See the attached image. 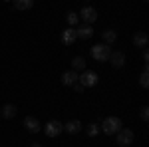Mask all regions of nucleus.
I'll return each mask as SVG.
<instances>
[{
	"label": "nucleus",
	"instance_id": "nucleus-15",
	"mask_svg": "<svg viewBox=\"0 0 149 147\" xmlns=\"http://www.w3.org/2000/svg\"><path fill=\"white\" fill-rule=\"evenodd\" d=\"M72 70L74 72H84L86 70V58H81V56L72 58Z\"/></svg>",
	"mask_w": 149,
	"mask_h": 147
},
{
	"label": "nucleus",
	"instance_id": "nucleus-1",
	"mask_svg": "<svg viewBox=\"0 0 149 147\" xmlns=\"http://www.w3.org/2000/svg\"><path fill=\"white\" fill-rule=\"evenodd\" d=\"M119 129H121V119H119V117L109 115V117L102 119V131L105 135H115Z\"/></svg>",
	"mask_w": 149,
	"mask_h": 147
},
{
	"label": "nucleus",
	"instance_id": "nucleus-10",
	"mask_svg": "<svg viewBox=\"0 0 149 147\" xmlns=\"http://www.w3.org/2000/svg\"><path fill=\"white\" fill-rule=\"evenodd\" d=\"M107 62H109V64H111L113 68H121V66L125 64V54H123L121 50H119V52H111Z\"/></svg>",
	"mask_w": 149,
	"mask_h": 147
},
{
	"label": "nucleus",
	"instance_id": "nucleus-21",
	"mask_svg": "<svg viewBox=\"0 0 149 147\" xmlns=\"http://www.w3.org/2000/svg\"><path fill=\"white\" fill-rule=\"evenodd\" d=\"M141 119H143V121H147V119H149V109H147V105H143V107H141Z\"/></svg>",
	"mask_w": 149,
	"mask_h": 147
},
{
	"label": "nucleus",
	"instance_id": "nucleus-2",
	"mask_svg": "<svg viewBox=\"0 0 149 147\" xmlns=\"http://www.w3.org/2000/svg\"><path fill=\"white\" fill-rule=\"evenodd\" d=\"M97 82H100V76L93 70H84L81 74H78V84H81L84 88H93Z\"/></svg>",
	"mask_w": 149,
	"mask_h": 147
},
{
	"label": "nucleus",
	"instance_id": "nucleus-6",
	"mask_svg": "<svg viewBox=\"0 0 149 147\" xmlns=\"http://www.w3.org/2000/svg\"><path fill=\"white\" fill-rule=\"evenodd\" d=\"M78 16L84 20V24H93L95 20H97V10H95V8H92V6H84Z\"/></svg>",
	"mask_w": 149,
	"mask_h": 147
},
{
	"label": "nucleus",
	"instance_id": "nucleus-20",
	"mask_svg": "<svg viewBox=\"0 0 149 147\" xmlns=\"http://www.w3.org/2000/svg\"><path fill=\"white\" fill-rule=\"evenodd\" d=\"M86 131H88V135H90V137H95L97 133H100V125H97V123H90Z\"/></svg>",
	"mask_w": 149,
	"mask_h": 147
},
{
	"label": "nucleus",
	"instance_id": "nucleus-9",
	"mask_svg": "<svg viewBox=\"0 0 149 147\" xmlns=\"http://www.w3.org/2000/svg\"><path fill=\"white\" fill-rule=\"evenodd\" d=\"M64 131L70 133V135H76V133H80L81 131V121L80 119H70L64 123Z\"/></svg>",
	"mask_w": 149,
	"mask_h": 147
},
{
	"label": "nucleus",
	"instance_id": "nucleus-12",
	"mask_svg": "<svg viewBox=\"0 0 149 147\" xmlns=\"http://www.w3.org/2000/svg\"><path fill=\"white\" fill-rule=\"evenodd\" d=\"M74 40H76V30L74 28H66L62 32V42L66 46H70V44H74Z\"/></svg>",
	"mask_w": 149,
	"mask_h": 147
},
{
	"label": "nucleus",
	"instance_id": "nucleus-25",
	"mask_svg": "<svg viewBox=\"0 0 149 147\" xmlns=\"http://www.w3.org/2000/svg\"><path fill=\"white\" fill-rule=\"evenodd\" d=\"M4 2H10V0H4Z\"/></svg>",
	"mask_w": 149,
	"mask_h": 147
},
{
	"label": "nucleus",
	"instance_id": "nucleus-16",
	"mask_svg": "<svg viewBox=\"0 0 149 147\" xmlns=\"http://www.w3.org/2000/svg\"><path fill=\"white\" fill-rule=\"evenodd\" d=\"M14 115H16V105H12V103L2 105V117L4 119H12Z\"/></svg>",
	"mask_w": 149,
	"mask_h": 147
},
{
	"label": "nucleus",
	"instance_id": "nucleus-14",
	"mask_svg": "<svg viewBox=\"0 0 149 147\" xmlns=\"http://www.w3.org/2000/svg\"><path fill=\"white\" fill-rule=\"evenodd\" d=\"M147 42H149V38L145 32H137V34L133 36V44L137 46V48H147Z\"/></svg>",
	"mask_w": 149,
	"mask_h": 147
},
{
	"label": "nucleus",
	"instance_id": "nucleus-18",
	"mask_svg": "<svg viewBox=\"0 0 149 147\" xmlns=\"http://www.w3.org/2000/svg\"><path fill=\"white\" fill-rule=\"evenodd\" d=\"M66 22H68L70 28H76V26L80 24V16H78L76 12H68V14H66Z\"/></svg>",
	"mask_w": 149,
	"mask_h": 147
},
{
	"label": "nucleus",
	"instance_id": "nucleus-26",
	"mask_svg": "<svg viewBox=\"0 0 149 147\" xmlns=\"http://www.w3.org/2000/svg\"><path fill=\"white\" fill-rule=\"evenodd\" d=\"M88 2H90V0H88Z\"/></svg>",
	"mask_w": 149,
	"mask_h": 147
},
{
	"label": "nucleus",
	"instance_id": "nucleus-19",
	"mask_svg": "<svg viewBox=\"0 0 149 147\" xmlns=\"http://www.w3.org/2000/svg\"><path fill=\"white\" fill-rule=\"evenodd\" d=\"M139 84H141V88H145V90L149 88V68H147V64H145V68H143V72H141Z\"/></svg>",
	"mask_w": 149,
	"mask_h": 147
},
{
	"label": "nucleus",
	"instance_id": "nucleus-22",
	"mask_svg": "<svg viewBox=\"0 0 149 147\" xmlns=\"http://www.w3.org/2000/svg\"><path fill=\"white\" fill-rule=\"evenodd\" d=\"M141 58H143V62H145V64L149 62V52H147V48H143V56H141Z\"/></svg>",
	"mask_w": 149,
	"mask_h": 147
},
{
	"label": "nucleus",
	"instance_id": "nucleus-8",
	"mask_svg": "<svg viewBox=\"0 0 149 147\" xmlns=\"http://www.w3.org/2000/svg\"><path fill=\"white\" fill-rule=\"evenodd\" d=\"M24 127L30 131V133H38L40 129H42V125H40V121L36 119L34 115H26L24 117Z\"/></svg>",
	"mask_w": 149,
	"mask_h": 147
},
{
	"label": "nucleus",
	"instance_id": "nucleus-24",
	"mask_svg": "<svg viewBox=\"0 0 149 147\" xmlns=\"http://www.w3.org/2000/svg\"><path fill=\"white\" fill-rule=\"evenodd\" d=\"M32 147H44V145H40V143H34V145H32Z\"/></svg>",
	"mask_w": 149,
	"mask_h": 147
},
{
	"label": "nucleus",
	"instance_id": "nucleus-11",
	"mask_svg": "<svg viewBox=\"0 0 149 147\" xmlns=\"http://www.w3.org/2000/svg\"><path fill=\"white\" fill-rule=\"evenodd\" d=\"M62 84H64V86H74V84H78V74H76L74 70L64 72V74H62Z\"/></svg>",
	"mask_w": 149,
	"mask_h": 147
},
{
	"label": "nucleus",
	"instance_id": "nucleus-5",
	"mask_svg": "<svg viewBox=\"0 0 149 147\" xmlns=\"http://www.w3.org/2000/svg\"><path fill=\"white\" fill-rule=\"evenodd\" d=\"M44 131H46L48 137H58L62 131H64V123L62 121H58V119H50L44 127Z\"/></svg>",
	"mask_w": 149,
	"mask_h": 147
},
{
	"label": "nucleus",
	"instance_id": "nucleus-13",
	"mask_svg": "<svg viewBox=\"0 0 149 147\" xmlns=\"http://www.w3.org/2000/svg\"><path fill=\"white\" fill-rule=\"evenodd\" d=\"M12 4H14V8L16 10H30L32 6H34V0H12Z\"/></svg>",
	"mask_w": 149,
	"mask_h": 147
},
{
	"label": "nucleus",
	"instance_id": "nucleus-7",
	"mask_svg": "<svg viewBox=\"0 0 149 147\" xmlns=\"http://www.w3.org/2000/svg\"><path fill=\"white\" fill-rule=\"evenodd\" d=\"M74 30H76V38H80V40H90L93 36V28L90 24H78Z\"/></svg>",
	"mask_w": 149,
	"mask_h": 147
},
{
	"label": "nucleus",
	"instance_id": "nucleus-23",
	"mask_svg": "<svg viewBox=\"0 0 149 147\" xmlns=\"http://www.w3.org/2000/svg\"><path fill=\"white\" fill-rule=\"evenodd\" d=\"M74 90L78 91V93H81V91L86 90V88H84V86H81V84H74Z\"/></svg>",
	"mask_w": 149,
	"mask_h": 147
},
{
	"label": "nucleus",
	"instance_id": "nucleus-17",
	"mask_svg": "<svg viewBox=\"0 0 149 147\" xmlns=\"http://www.w3.org/2000/svg\"><path fill=\"white\" fill-rule=\"evenodd\" d=\"M102 38H103V44H113L115 40H117V32L115 30H103V34H102Z\"/></svg>",
	"mask_w": 149,
	"mask_h": 147
},
{
	"label": "nucleus",
	"instance_id": "nucleus-3",
	"mask_svg": "<svg viewBox=\"0 0 149 147\" xmlns=\"http://www.w3.org/2000/svg\"><path fill=\"white\" fill-rule=\"evenodd\" d=\"M109 54H111V48L107 44H95L92 48V58L95 62H107L109 60Z\"/></svg>",
	"mask_w": 149,
	"mask_h": 147
},
{
	"label": "nucleus",
	"instance_id": "nucleus-4",
	"mask_svg": "<svg viewBox=\"0 0 149 147\" xmlns=\"http://www.w3.org/2000/svg\"><path fill=\"white\" fill-rule=\"evenodd\" d=\"M115 141H117V145L119 147H127L133 143V131L131 129H119L117 133H115Z\"/></svg>",
	"mask_w": 149,
	"mask_h": 147
}]
</instances>
